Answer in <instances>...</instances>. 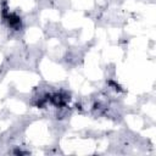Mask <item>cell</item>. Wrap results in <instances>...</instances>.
Returning a JSON list of instances; mask_svg holds the SVG:
<instances>
[{
    "label": "cell",
    "instance_id": "1",
    "mask_svg": "<svg viewBox=\"0 0 156 156\" xmlns=\"http://www.w3.org/2000/svg\"><path fill=\"white\" fill-rule=\"evenodd\" d=\"M50 100H51L52 104L56 105V106H63V105H66V102L69 100V98H67V95H65V94H62V93H57V94L52 95V96L50 98Z\"/></svg>",
    "mask_w": 156,
    "mask_h": 156
},
{
    "label": "cell",
    "instance_id": "2",
    "mask_svg": "<svg viewBox=\"0 0 156 156\" xmlns=\"http://www.w3.org/2000/svg\"><path fill=\"white\" fill-rule=\"evenodd\" d=\"M6 21H7L9 26L12 28H18L21 26V18L15 13H9L6 16Z\"/></svg>",
    "mask_w": 156,
    "mask_h": 156
}]
</instances>
